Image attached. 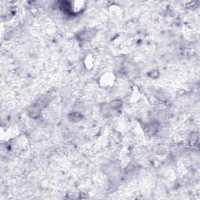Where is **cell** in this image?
<instances>
[{
	"mask_svg": "<svg viewBox=\"0 0 200 200\" xmlns=\"http://www.w3.org/2000/svg\"><path fill=\"white\" fill-rule=\"evenodd\" d=\"M110 73H105L101 78V83L103 85H106V86H109V85H111L113 82V76Z\"/></svg>",
	"mask_w": 200,
	"mask_h": 200,
	"instance_id": "cell-1",
	"label": "cell"
},
{
	"mask_svg": "<svg viewBox=\"0 0 200 200\" xmlns=\"http://www.w3.org/2000/svg\"><path fill=\"white\" fill-rule=\"evenodd\" d=\"M40 112H41L40 111V106H39V105L31 106L28 110V113H29L31 117H33V118H37L40 115Z\"/></svg>",
	"mask_w": 200,
	"mask_h": 200,
	"instance_id": "cell-2",
	"label": "cell"
},
{
	"mask_svg": "<svg viewBox=\"0 0 200 200\" xmlns=\"http://www.w3.org/2000/svg\"><path fill=\"white\" fill-rule=\"evenodd\" d=\"M69 119L73 122H78L82 119V115L79 112H73L69 114Z\"/></svg>",
	"mask_w": 200,
	"mask_h": 200,
	"instance_id": "cell-3",
	"label": "cell"
},
{
	"mask_svg": "<svg viewBox=\"0 0 200 200\" xmlns=\"http://www.w3.org/2000/svg\"><path fill=\"white\" fill-rule=\"evenodd\" d=\"M123 103L121 100L120 99H115L111 103V107L113 108V109H118L119 107H121Z\"/></svg>",
	"mask_w": 200,
	"mask_h": 200,
	"instance_id": "cell-4",
	"label": "cell"
},
{
	"mask_svg": "<svg viewBox=\"0 0 200 200\" xmlns=\"http://www.w3.org/2000/svg\"><path fill=\"white\" fill-rule=\"evenodd\" d=\"M159 71H153L149 73V77H151V78H156L159 77Z\"/></svg>",
	"mask_w": 200,
	"mask_h": 200,
	"instance_id": "cell-5",
	"label": "cell"
}]
</instances>
